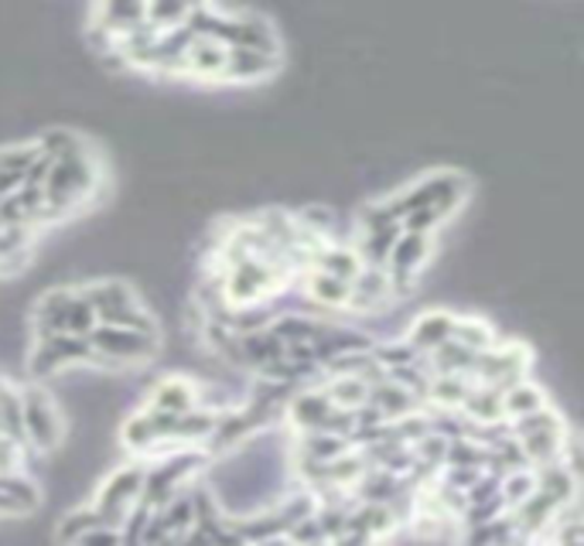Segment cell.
Wrapping results in <instances>:
<instances>
[{
  "mask_svg": "<svg viewBox=\"0 0 584 546\" xmlns=\"http://www.w3.org/2000/svg\"><path fill=\"white\" fill-rule=\"evenodd\" d=\"M195 406H198V390L188 380H182V375H167L148 396V410H161V414H188Z\"/></svg>",
  "mask_w": 584,
  "mask_h": 546,
  "instance_id": "12",
  "label": "cell"
},
{
  "mask_svg": "<svg viewBox=\"0 0 584 546\" xmlns=\"http://www.w3.org/2000/svg\"><path fill=\"white\" fill-rule=\"evenodd\" d=\"M366 403H369L387 424H393V421H400V417H410V414H418V410H421V400H418V396H410L407 390H400V386L390 383V380L369 386V400H366Z\"/></svg>",
  "mask_w": 584,
  "mask_h": 546,
  "instance_id": "14",
  "label": "cell"
},
{
  "mask_svg": "<svg viewBox=\"0 0 584 546\" xmlns=\"http://www.w3.org/2000/svg\"><path fill=\"white\" fill-rule=\"evenodd\" d=\"M281 68V55L267 52H250V48H229L226 52V68L219 79L229 83H253V79H270Z\"/></svg>",
  "mask_w": 584,
  "mask_h": 546,
  "instance_id": "9",
  "label": "cell"
},
{
  "mask_svg": "<svg viewBox=\"0 0 584 546\" xmlns=\"http://www.w3.org/2000/svg\"><path fill=\"white\" fill-rule=\"evenodd\" d=\"M120 440H123V448L133 451V455L154 451L158 444H161V437H158V430H154V424H151V417L144 414V410H141V414L127 417V424L120 430Z\"/></svg>",
  "mask_w": 584,
  "mask_h": 546,
  "instance_id": "26",
  "label": "cell"
},
{
  "mask_svg": "<svg viewBox=\"0 0 584 546\" xmlns=\"http://www.w3.org/2000/svg\"><path fill=\"white\" fill-rule=\"evenodd\" d=\"M431 256V236H418V232H400V239L390 250L387 260V277L393 287V297H407L418 284V273Z\"/></svg>",
  "mask_w": 584,
  "mask_h": 546,
  "instance_id": "6",
  "label": "cell"
},
{
  "mask_svg": "<svg viewBox=\"0 0 584 546\" xmlns=\"http://www.w3.org/2000/svg\"><path fill=\"white\" fill-rule=\"evenodd\" d=\"M120 529H113V526H96V529H89L86 536H79L73 546H120Z\"/></svg>",
  "mask_w": 584,
  "mask_h": 546,
  "instance_id": "33",
  "label": "cell"
},
{
  "mask_svg": "<svg viewBox=\"0 0 584 546\" xmlns=\"http://www.w3.org/2000/svg\"><path fill=\"white\" fill-rule=\"evenodd\" d=\"M372 546H380V543H372Z\"/></svg>",
  "mask_w": 584,
  "mask_h": 546,
  "instance_id": "36",
  "label": "cell"
},
{
  "mask_svg": "<svg viewBox=\"0 0 584 546\" xmlns=\"http://www.w3.org/2000/svg\"><path fill=\"white\" fill-rule=\"evenodd\" d=\"M332 403H328V396H325V390H304V393H298L291 403H288V421L298 427V430H318L322 427V421L332 414Z\"/></svg>",
  "mask_w": 584,
  "mask_h": 546,
  "instance_id": "17",
  "label": "cell"
},
{
  "mask_svg": "<svg viewBox=\"0 0 584 546\" xmlns=\"http://www.w3.org/2000/svg\"><path fill=\"white\" fill-rule=\"evenodd\" d=\"M226 45L213 42V39H195L185 52V76H198V79H219L226 68Z\"/></svg>",
  "mask_w": 584,
  "mask_h": 546,
  "instance_id": "16",
  "label": "cell"
},
{
  "mask_svg": "<svg viewBox=\"0 0 584 546\" xmlns=\"http://www.w3.org/2000/svg\"><path fill=\"white\" fill-rule=\"evenodd\" d=\"M499 396H502V417L506 421H523V417L537 414V410H547V393L530 380L512 383Z\"/></svg>",
  "mask_w": 584,
  "mask_h": 546,
  "instance_id": "19",
  "label": "cell"
},
{
  "mask_svg": "<svg viewBox=\"0 0 584 546\" xmlns=\"http://www.w3.org/2000/svg\"><path fill=\"white\" fill-rule=\"evenodd\" d=\"M34 148H39V154L48 157V161H62V157H73V154L86 151V144L79 141V133L62 130V127L45 130V133L39 136V141H34Z\"/></svg>",
  "mask_w": 584,
  "mask_h": 546,
  "instance_id": "27",
  "label": "cell"
},
{
  "mask_svg": "<svg viewBox=\"0 0 584 546\" xmlns=\"http://www.w3.org/2000/svg\"><path fill=\"white\" fill-rule=\"evenodd\" d=\"M322 390L335 410H349V414H356V410L366 406V400H369V386L363 380H356V375H332Z\"/></svg>",
  "mask_w": 584,
  "mask_h": 546,
  "instance_id": "24",
  "label": "cell"
},
{
  "mask_svg": "<svg viewBox=\"0 0 584 546\" xmlns=\"http://www.w3.org/2000/svg\"><path fill=\"white\" fill-rule=\"evenodd\" d=\"M24 185V178H14V175H0V198H8L11 192H18Z\"/></svg>",
  "mask_w": 584,
  "mask_h": 546,
  "instance_id": "34",
  "label": "cell"
},
{
  "mask_svg": "<svg viewBox=\"0 0 584 546\" xmlns=\"http://www.w3.org/2000/svg\"><path fill=\"white\" fill-rule=\"evenodd\" d=\"M93 362L102 359L107 365H127V362H151L161 349L158 331L144 335L133 328H113V325H96L89 331Z\"/></svg>",
  "mask_w": 584,
  "mask_h": 546,
  "instance_id": "3",
  "label": "cell"
},
{
  "mask_svg": "<svg viewBox=\"0 0 584 546\" xmlns=\"http://www.w3.org/2000/svg\"><path fill=\"white\" fill-rule=\"evenodd\" d=\"M472 386L475 383L468 380V375H431L424 403H431L434 410H462Z\"/></svg>",
  "mask_w": 584,
  "mask_h": 546,
  "instance_id": "22",
  "label": "cell"
},
{
  "mask_svg": "<svg viewBox=\"0 0 584 546\" xmlns=\"http://www.w3.org/2000/svg\"><path fill=\"white\" fill-rule=\"evenodd\" d=\"M39 161V148L34 144H14V148H0V175H14L24 178L28 167Z\"/></svg>",
  "mask_w": 584,
  "mask_h": 546,
  "instance_id": "30",
  "label": "cell"
},
{
  "mask_svg": "<svg viewBox=\"0 0 584 546\" xmlns=\"http://www.w3.org/2000/svg\"><path fill=\"white\" fill-rule=\"evenodd\" d=\"M390 301H393V287H390L387 270L363 266L359 277L353 281V294H349L353 312H376V307H383Z\"/></svg>",
  "mask_w": 584,
  "mask_h": 546,
  "instance_id": "10",
  "label": "cell"
},
{
  "mask_svg": "<svg viewBox=\"0 0 584 546\" xmlns=\"http://www.w3.org/2000/svg\"><path fill=\"white\" fill-rule=\"evenodd\" d=\"M96 526H107L99 520V512L89 505V509H76V512H68V516L58 523V543H65V546H73L79 536H86L89 529H96Z\"/></svg>",
  "mask_w": 584,
  "mask_h": 546,
  "instance_id": "28",
  "label": "cell"
},
{
  "mask_svg": "<svg viewBox=\"0 0 584 546\" xmlns=\"http://www.w3.org/2000/svg\"><path fill=\"white\" fill-rule=\"evenodd\" d=\"M458 414L472 424V427H493L502 424V396L489 386H472V393L465 396Z\"/></svg>",
  "mask_w": 584,
  "mask_h": 546,
  "instance_id": "18",
  "label": "cell"
},
{
  "mask_svg": "<svg viewBox=\"0 0 584 546\" xmlns=\"http://www.w3.org/2000/svg\"><path fill=\"white\" fill-rule=\"evenodd\" d=\"M400 222H390V226H380V229H369V232H359L356 239V256L363 266H376V270H387V260H390V250L400 239Z\"/></svg>",
  "mask_w": 584,
  "mask_h": 546,
  "instance_id": "15",
  "label": "cell"
},
{
  "mask_svg": "<svg viewBox=\"0 0 584 546\" xmlns=\"http://www.w3.org/2000/svg\"><path fill=\"white\" fill-rule=\"evenodd\" d=\"M304 277V294L312 304L318 307H349V294H353V284H342L328 273H318V270H307L301 273Z\"/></svg>",
  "mask_w": 584,
  "mask_h": 546,
  "instance_id": "21",
  "label": "cell"
},
{
  "mask_svg": "<svg viewBox=\"0 0 584 546\" xmlns=\"http://www.w3.org/2000/svg\"><path fill=\"white\" fill-rule=\"evenodd\" d=\"M530 539H533V536H523V533H512V536H509V539H502L499 546H530Z\"/></svg>",
  "mask_w": 584,
  "mask_h": 546,
  "instance_id": "35",
  "label": "cell"
},
{
  "mask_svg": "<svg viewBox=\"0 0 584 546\" xmlns=\"http://www.w3.org/2000/svg\"><path fill=\"white\" fill-rule=\"evenodd\" d=\"M76 362H93V346L89 338H79V335H52V338H39V346L31 349V359H28V369L31 375H45L65 369V365H76Z\"/></svg>",
  "mask_w": 584,
  "mask_h": 546,
  "instance_id": "7",
  "label": "cell"
},
{
  "mask_svg": "<svg viewBox=\"0 0 584 546\" xmlns=\"http://www.w3.org/2000/svg\"><path fill=\"white\" fill-rule=\"evenodd\" d=\"M76 297L79 291H68V287H55L39 297V304H34V331H39V338L68 335V318H73Z\"/></svg>",
  "mask_w": 584,
  "mask_h": 546,
  "instance_id": "8",
  "label": "cell"
},
{
  "mask_svg": "<svg viewBox=\"0 0 584 546\" xmlns=\"http://www.w3.org/2000/svg\"><path fill=\"white\" fill-rule=\"evenodd\" d=\"M369 356L383 365V372L400 369V365H414V362L421 359V352H418L414 346H410L407 338H403V341H383V346H372Z\"/></svg>",
  "mask_w": 584,
  "mask_h": 546,
  "instance_id": "29",
  "label": "cell"
},
{
  "mask_svg": "<svg viewBox=\"0 0 584 546\" xmlns=\"http://www.w3.org/2000/svg\"><path fill=\"white\" fill-rule=\"evenodd\" d=\"M89 312L96 318V325H113V328H133V331H144L154 335V321L144 312L141 304H137L133 291L120 281H99L93 287L83 291Z\"/></svg>",
  "mask_w": 584,
  "mask_h": 546,
  "instance_id": "2",
  "label": "cell"
},
{
  "mask_svg": "<svg viewBox=\"0 0 584 546\" xmlns=\"http://www.w3.org/2000/svg\"><path fill=\"white\" fill-rule=\"evenodd\" d=\"M239 356H244V365H250V369L260 372V369H267V365L284 359V346L263 328V331L239 335Z\"/></svg>",
  "mask_w": 584,
  "mask_h": 546,
  "instance_id": "20",
  "label": "cell"
},
{
  "mask_svg": "<svg viewBox=\"0 0 584 546\" xmlns=\"http://www.w3.org/2000/svg\"><path fill=\"white\" fill-rule=\"evenodd\" d=\"M288 546H294V543H288Z\"/></svg>",
  "mask_w": 584,
  "mask_h": 546,
  "instance_id": "37",
  "label": "cell"
},
{
  "mask_svg": "<svg viewBox=\"0 0 584 546\" xmlns=\"http://www.w3.org/2000/svg\"><path fill=\"white\" fill-rule=\"evenodd\" d=\"M465 192H468V182L458 175V171H437V175L421 178L418 185H410L407 192H400L397 198H387V201H390L393 219L400 222L403 216L418 212V209H437L441 216H452L462 205Z\"/></svg>",
  "mask_w": 584,
  "mask_h": 546,
  "instance_id": "1",
  "label": "cell"
},
{
  "mask_svg": "<svg viewBox=\"0 0 584 546\" xmlns=\"http://www.w3.org/2000/svg\"><path fill=\"white\" fill-rule=\"evenodd\" d=\"M441 222H444V216L437 209H418V212H410V216L400 219V229L403 232H418V236H431Z\"/></svg>",
  "mask_w": 584,
  "mask_h": 546,
  "instance_id": "31",
  "label": "cell"
},
{
  "mask_svg": "<svg viewBox=\"0 0 584 546\" xmlns=\"http://www.w3.org/2000/svg\"><path fill=\"white\" fill-rule=\"evenodd\" d=\"M144 471L148 465H127L120 471H113L107 482H102L99 495H96V512H99V520L120 529L123 520H127V512L137 505V499H141V489H144Z\"/></svg>",
  "mask_w": 584,
  "mask_h": 546,
  "instance_id": "4",
  "label": "cell"
},
{
  "mask_svg": "<svg viewBox=\"0 0 584 546\" xmlns=\"http://www.w3.org/2000/svg\"><path fill=\"white\" fill-rule=\"evenodd\" d=\"M390 222H397L393 212H390V201H369L359 209V232L380 229V226H390Z\"/></svg>",
  "mask_w": 584,
  "mask_h": 546,
  "instance_id": "32",
  "label": "cell"
},
{
  "mask_svg": "<svg viewBox=\"0 0 584 546\" xmlns=\"http://www.w3.org/2000/svg\"><path fill=\"white\" fill-rule=\"evenodd\" d=\"M452 328H455V315H448V312H424L421 318L410 321L407 341H410V346H414L421 356H431L437 346L452 341Z\"/></svg>",
  "mask_w": 584,
  "mask_h": 546,
  "instance_id": "11",
  "label": "cell"
},
{
  "mask_svg": "<svg viewBox=\"0 0 584 546\" xmlns=\"http://www.w3.org/2000/svg\"><path fill=\"white\" fill-rule=\"evenodd\" d=\"M312 270L328 273V277H335L342 284H353L359 277L363 263H359V256L349 243H322L318 253L312 256Z\"/></svg>",
  "mask_w": 584,
  "mask_h": 546,
  "instance_id": "13",
  "label": "cell"
},
{
  "mask_svg": "<svg viewBox=\"0 0 584 546\" xmlns=\"http://www.w3.org/2000/svg\"><path fill=\"white\" fill-rule=\"evenodd\" d=\"M21 430L24 444H31L34 451H55L62 440V421L52 396L39 386H28L21 393Z\"/></svg>",
  "mask_w": 584,
  "mask_h": 546,
  "instance_id": "5",
  "label": "cell"
},
{
  "mask_svg": "<svg viewBox=\"0 0 584 546\" xmlns=\"http://www.w3.org/2000/svg\"><path fill=\"white\" fill-rule=\"evenodd\" d=\"M533 492H537V471L533 468H512L499 478V499H502L506 512L523 505Z\"/></svg>",
  "mask_w": 584,
  "mask_h": 546,
  "instance_id": "25",
  "label": "cell"
},
{
  "mask_svg": "<svg viewBox=\"0 0 584 546\" xmlns=\"http://www.w3.org/2000/svg\"><path fill=\"white\" fill-rule=\"evenodd\" d=\"M452 341H458L462 349L483 356L489 349H496V328L483 318H455V328H452Z\"/></svg>",
  "mask_w": 584,
  "mask_h": 546,
  "instance_id": "23",
  "label": "cell"
}]
</instances>
